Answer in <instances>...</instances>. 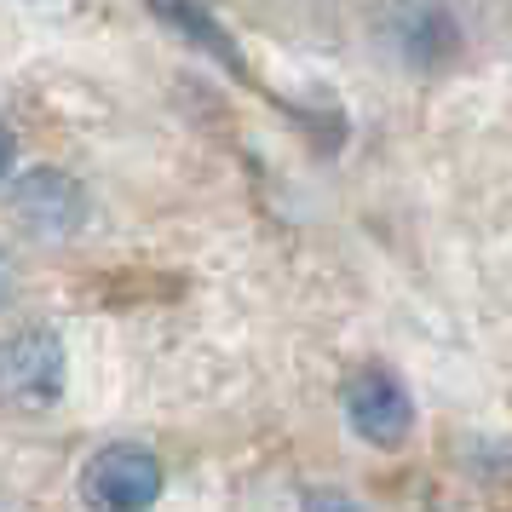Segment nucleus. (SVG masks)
Listing matches in <instances>:
<instances>
[{
    "mask_svg": "<svg viewBox=\"0 0 512 512\" xmlns=\"http://www.w3.org/2000/svg\"><path fill=\"white\" fill-rule=\"evenodd\" d=\"M162 461L144 443H104L81 466V501L93 512H150L162 501Z\"/></svg>",
    "mask_w": 512,
    "mask_h": 512,
    "instance_id": "obj_1",
    "label": "nucleus"
},
{
    "mask_svg": "<svg viewBox=\"0 0 512 512\" xmlns=\"http://www.w3.org/2000/svg\"><path fill=\"white\" fill-rule=\"evenodd\" d=\"M64 397V340L47 328H24L0 346V403L6 409H47Z\"/></svg>",
    "mask_w": 512,
    "mask_h": 512,
    "instance_id": "obj_2",
    "label": "nucleus"
},
{
    "mask_svg": "<svg viewBox=\"0 0 512 512\" xmlns=\"http://www.w3.org/2000/svg\"><path fill=\"white\" fill-rule=\"evenodd\" d=\"M346 420H351V432H357L363 443H374V449H397V443L415 432L409 386H403L392 369H380V363L357 369L346 380Z\"/></svg>",
    "mask_w": 512,
    "mask_h": 512,
    "instance_id": "obj_3",
    "label": "nucleus"
},
{
    "mask_svg": "<svg viewBox=\"0 0 512 512\" xmlns=\"http://www.w3.org/2000/svg\"><path fill=\"white\" fill-rule=\"evenodd\" d=\"M6 208H12V219L29 236H75L81 219H87V190L75 185L70 173H58V167H35V173H24L12 185Z\"/></svg>",
    "mask_w": 512,
    "mask_h": 512,
    "instance_id": "obj_4",
    "label": "nucleus"
},
{
    "mask_svg": "<svg viewBox=\"0 0 512 512\" xmlns=\"http://www.w3.org/2000/svg\"><path fill=\"white\" fill-rule=\"evenodd\" d=\"M150 12H156L162 24H173L179 35H185V41H196L202 52H213L225 70H242V58H236V47L225 41V29L213 24V18L202 12V6H196V0H150Z\"/></svg>",
    "mask_w": 512,
    "mask_h": 512,
    "instance_id": "obj_5",
    "label": "nucleus"
},
{
    "mask_svg": "<svg viewBox=\"0 0 512 512\" xmlns=\"http://www.w3.org/2000/svg\"><path fill=\"white\" fill-rule=\"evenodd\" d=\"M403 47H409L415 64H443V58L455 52V24H449V12L432 6V0H420L409 29H403Z\"/></svg>",
    "mask_w": 512,
    "mask_h": 512,
    "instance_id": "obj_6",
    "label": "nucleus"
},
{
    "mask_svg": "<svg viewBox=\"0 0 512 512\" xmlns=\"http://www.w3.org/2000/svg\"><path fill=\"white\" fill-rule=\"evenodd\" d=\"M6 173H12V133L0 127V179H6Z\"/></svg>",
    "mask_w": 512,
    "mask_h": 512,
    "instance_id": "obj_7",
    "label": "nucleus"
},
{
    "mask_svg": "<svg viewBox=\"0 0 512 512\" xmlns=\"http://www.w3.org/2000/svg\"><path fill=\"white\" fill-rule=\"evenodd\" d=\"M317 512H357L351 501H340V495H328V501H317Z\"/></svg>",
    "mask_w": 512,
    "mask_h": 512,
    "instance_id": "obj_8",
    "label": "nucleus"
},
{
    "mask_svg": "<svg viewBox=\"0 0 512 512\" xmlns=\"http://www.w3.org/2000/svg\"><path fill=\"white\" fill-rule=\"evenodd\" d=\"M0 300H6V259H0Z\"/></svg>",
    "mask_w": 512,
    "mask_h": 512,
    "instance_id": "obj_9",
    "label": "nucleus"
},
{
    "mask_svg": "<svg viewBox=\"0 0 512 512\" xmlns=\"http://www.w3.org/2000/svg\"><path fill=\"white\" fill-rule=\"evenodd\" d=\"M0 512H6V507H0Z\"/></svg>",
    "mask_w": 512,
    "mask_h": 512,
    "instance_id": "obj_10",
    "label": "nucleus"
}]
</instances>
